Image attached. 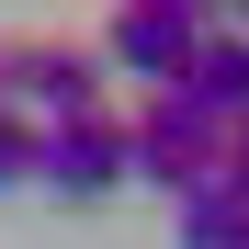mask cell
<instances>
[{"label":"cell","instance_id":"cell-2","mask_svg":"<svg viewBox=\"0 0 249 249\" xmlns=\"http://www.w3.org/2000/svg\"><path fill=\"white\" fill-rule=\"evenodd\" d=\"M102 102H113L102 46H79V34H12V113L68 124V113H102Z\"/></svg>","mask_w":249,"mask_h":249},{"label":"cell","instance_id":"cell-5","mask_svg":"<svg viewBox=\"0 0 249 249\" xmlns=\"http://www.w3.org/2000/svg\"><path fill=\"white\" fill-rule=\"evenodd\" d=\"M170 91H193L215 124H249V34L238 23H204V46H193V68L170 79Z\"/></svg>","mask_w":249,"mask_h":249},{"label":"cell","instance_id":"cell-6","mask_svg":"<svg viewBox=\"0 0 249 249\" xmlns=\"http://www.w3.org/2000/svg\"><path fill=\"white\" fill-rule=\"evenodd\" d=\"M170 204H181V249H249V193L193 181V193H170Z\"/></svg>","mask_w":249,"mask_h":249},{"label":"cell","instance_id":"cell-1","mask_svg":"<svg viewBox=\"0 0 249 249\" xmlns=\"http://www.w3.org/2000/svg\"><path fill=\"white\" fill-rule=\"evenodd\" d=\"M124 147H136V181H159V193H193V181H215V159H227V124L204 113L193 91H136V113H124Z\"/></svg>","mask_w":249,"mask_h":249},{"label":"cell","instance_id":"cell-9","mask_svg":"<svg viewBox=\"0 0 249 249\" xmlns=\"http://www.w3.org/2000/svg\"><path fill=\"white\" fill-rule=\"evenodd\" d=\"M193 12H204V23H249V0H193Z\"/></svg>","mask_w":249,"mask_h":249},{"label":"cell","instance_id":"cell-4","mask_svg":"<svg viewBox=\"0 0 249 249\" xmlns=\"http://www.w3.org/2000/svg\"><path fill=\"white\" fill-rule=\"evenodd\" d=\"M34 181L68 193V204H102L113 181H136V147H124V113H68V124H34Z\"/></svg>","mask_w":249,"mask_h":249},{"label":"cell","instance_id":"cell-3","mask_svg":"<svg viewBox=\"0 0 249 249\" xmlns=\"http://www.w3.org/2000/svg\"><path fill=\"white\" fill-rule=\"evenodd\" d=\"M193 46H204V12L193 0H113L102 12V68L136 79V91H170V79L193 68Z\"/></svg>","mask_w":249,"mask_h":249},{"label":"cell","instance_id":"cell-7","mask_svg":"<svg viewBox=\"0 0 249 249\" xmlns=\"http://www.w3.org/2000/svg\"><path fill=\"white\" fill-rule=\"evenodd\" d=\"M23 181H34V113L0 102V193H23Z\"/></svg>","mask_w":249,"mask_h":249},{"label":"cell","instance_id":"cell-10","mask_svg":"<svg viewBox=\"0 0 249 249\" xmlns=\"http://www.w3.org/2000/svg\"><path fill=\"white\" fill-rule=\"evenodd\" d=\"M0 102H12V34H0Z\"/></svg>","mask_w":249,"mask_h":249},{"label":"cell","instance_id":"cell-8","mask_svg":"<svg viewBox=\"0 0 249 249\" xmlns=\"http://www.w3.org/2000/svg\"><path fill=\"white\" fill-rule=\"evenodd\" d=\"M215 181H227V193H249V124H227V159H215Z\"/></svg>","mask_w":249,"mask_h":249}]
</instances>
